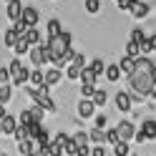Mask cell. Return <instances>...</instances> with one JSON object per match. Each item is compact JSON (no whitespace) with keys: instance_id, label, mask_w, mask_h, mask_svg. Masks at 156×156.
Returning <instances> with one entry per match:
<instances>
[{"instance_id":"29","label":"cell","mask_w":156,"mask_h":156,"mask_svg":"<svg viewBox=\"0 0 156 156\" xmlns=\"http://www.w3.org/2000/svg\"><path fill=\"white\" fill-rule=\"evenodd\" d=\"M141 53V48H139V43H133V41H129L126 43V55H131V58H136Z\"/></svg>"},{"instance_id":"36","label":"cell","mask_w":156,"mask_h":156,"mask_svg":"<svg viewBox=\"0 0 156 156\" xmlns=\"http://www.w3.org/2000/svg\"><path fill=\"white\" fill-rule=\"evenodd\" d=\"M68 141H71V136H68V133H58L55 139H53V144H58V146H61V149H63V146H66Z\"/></svg>"},{"instance_id":"25","label":"cell","mask_w":156,"mask_h":156,"mask_svg":"<svg viewBox=\"0 0 156 156\" xmlns=\"http://www.w3.org/2000/svg\"><path fill=\"white\" fill-rule=\"evenodd\" d=\"M96 78H98V76H96L88 66H86L83 71H81V81H83V83H93V86H96Z\"/></svg>"},{"instance_id":"20","label":"cell","mask_w":156,"mask_h":156,"mask_svg":"<svg viewBox=\"0 0 156 156\" xmlns=\"http://www.w3.org/2000/svg\"><path fill=\"white\" fill-rule=\"evenodd\" d=\"M113 156H131V144L129 141H119L113 149Z\"/></svg>"},{"instance_id":"19","label":"cell","mask_w":156,"mask_h":156,"mask_svg":"<svg viewBox=\"0 0 156 156\" xmlns=\"http://www.w3.org/2000/svg\"><path fill=\"white\" fill-rule=\"evenodd\" d=\"M73 141H76L78 149H86V146H91V136L86 133V131H78V133L73 136Z\"/></svg>"},{"instance_id":"12","label":"cell","mask_w":156,"mask_h":156,"mask_svg":"<svg viewBox=\"0 0 156 156\" xmlns=\"http://www.w3.org/2000/svg\"><path fill=\"white\" fill-rule=\"evenodd\" d=\"M121 73H123L121 66H119V63H111V66H106V73H103V76L108 78V83H116V81L121 78Z\"/></svg>"},{"instance_id":"22","label":"cell","mask_w":156,"mask_h":156,"mask_svg":"<svg viewBox=\"0 0 156 156\" xmlns=\"http://www.w3.org/2000/svg\"><path fill=\"white\" fill-rule=\"evenodd\" d=\"M25 38H28V43H30V45H41V33H38V28H28Z\"/></svg>"},{"instance_id":"28","label":"cell","mask_w":156,"mask_h":156,"mask_svg":"<svg viewBox=\"0 0 156 156\" xmlns=\"http://www.w3.org/2000/svg\"><path fill=\"white\" fill-rule=\"evenodd\" d=\"M10 96H13V91H10V83L0 86V103H8V101H10Z\"/></svg>"},{"instance_id":"15","label":"cell","mask_w":156,"mask_h":156,"mask_svg":"<svg viewBox=\"0 0 156 156\" xmlns=\"http://www.w3.org/2000/svg\"><path fill=\"white\" fill-rule=\"evenodd\" d=\"M30 48H33V45L28 43V38H25V35H20V38H18V43L13 45V51H15L18 55H28V53H30Z\"/></svg>"},{"instance_id":"11","label":"cell","mask_w":156,"mask_h":156,"mask_svg":"<svg viewBox=\"0 0 156 156\" xmlns=\"http://www.w3.org/2000/svg\"><path fill=\"white\" fill-rule=\"evenodd\" d=\"M149 10H151L149 3H141V0H136L133 8H131V15L136 18V20H139V18H146V15H149Z\"/></svg>"},{"instance_id":"37","label":"cell","mask_w":156,"mask_h":156,"mask_svg":"<svg viewBox=\"0 0 156 156\" xmlns=\"http://www.w3.org/2000/svg\"><path fill=\"white\" fill-rule=\"evenodd\" d=\"M18 121H20L23 126H28V123H33V116H30V108H28V111H23V113H20V119H18Z\"/></svg>"},{"instance_id":"13","label":"cell","mask_w":156,"mask_h":156,"mask_svg":"<svg viewBox=\"0 0 156 156\" xmlns=\"http://www.w3.org/2000/svg\"><path fill=\"white\" fill-rule=\"evenodd\" d=\"M61 68H58V66H53L51 68V71H48L45 73V86H48V88H51V86H55V83H61Z\"/></svg>"},{"instance_id":"8","label":"cell","mask_w":156,"mask_h":156,"mask_svg":"<svg viewBox=\"0 0 156 156\" xmlns=\"http://www.w3.org/2000/svg\"><path fill=\"white\" fill-rule=\"evenodd\" d=\"M23 3L20 0H8V5H5V13H8V18L10 20H20V15H23Z\"/></svg>"},{"instance_id":"16","label":"cell","mask_w":156,"mask_h":156,"mask_svg":"<svg viewBox=\"0 0 156 156\" xmlns=\"http://www.w3.org/2000/svg\"><path fill=\"white\" fill-rule=\"evenodd\" d=\"M0 129H3V133H15V129H18V121L13 119V116H10V113H8V116H5V119H3V121H0Z\"/></svg>"},{"instance_id":"3","label":"cell","mask_w":156,"mask_h":156,"mask_svg":"<svg viewBox=\"0 0 156 156\" xmlns=\"http://www.w3.org/2000/svg\"><path fill=\"white\" fill-rule=\"evenodd\" d=\"M28 98H30L33 103H38L41 108H45V111H55V103H53V98L48 96V88H28Z\"/></svg>"},{"instance_id":"4","label":"cell","mask_w":156,"mask_h":156,"mask_svg":"<svg viewBox=\"0 0 156 156\" xmlns=\"http://www.w3.org/2000/svg\"><path fill=\"white\" fill-rule=\"evenodd\" d=\"M8 71H10V83H15V86H23L28 78H30V71H28V68L23 66V61H20V58H13V61H10V68H8Z\"/></svg>"},{"instance_id":"2","label":"cell","mask_w":156,"mask_h":156,"mask_svg":"<svg viewBox=\"0 0 156 156\" xmlns=\"http://www.w3.org/2000/svg\"><path fill=\"white\" fill-rule=\"evenodd\" d=\"M45 45V53H48V61H51L53 66H66V53L71 51V33H61V35H55V38H48V43H43Z\"/></svg>"},{"instance_id":"18","label":"cell","mask_w":156,"mask_h":156,"mask_svg":"<svg viewBox=\"0 0 156 156\" xmlns=\"http://www.w3.org/2000/svg\"><path fill=\"white\" fill-rule=\"evenodd\" d=\"M141 131L149 136V141H151V139H156V121H154V119H146V121L141 123Z\"/></svg>"},{"instance_id":"38","label":"cell","mask_w":156,"mask_h":156,"mask_svg":"<svg viewBox=\"0 0 156 156\" xmlns=\"http://www.w3.org/2000/svg\"><path fill=\"white\" fill-rule=\"evenodd\" d=\"M5 83H10V71L8 68H0V86H5Z\"/></svg>"},{"instance_id":"27","label":"cell","mask_w":156,"mask_h":156,"mask_svg":"<svg viewBox=\"0 0 156 156\" xmlns=\"http://www.w3.org/2000/svg\"><path fill=\"white\" fill-rule=\"evenodd\" d=\"M91 71H93L96 76H103V73H106V63L101 61V58H96V61L91 63Z\"/></svg>"},{"instance_id":"10","label":"cell","mask_w":156,"mask_h":156,"mask_svg":"<svg viewBox=\"0 0 156 156\" xmlns=\"http://www.w3.org/2000/svg\"><path fill=\"white\" fill-rule=\"evenodd\" d=\"M20 20L28 25V28H35L38 25V10H35V8H23V15H20Z\"/></svg>"},{"instance_id":"5","label":"cell","mask_w":156,"mask_h":156,"mask_svg":"<svg viewBox=\"0 0 156 156\" xmlns=\"http://www.w3.org/2000/svg\"><path fill=\"white\" fill-rule=\"evenodd\" d=\"M30 63H33L35 68H41V66H45V63H51V61H48V53H45V45H43V43L30 48Z\"/></svg>"},{"instance_id":"7","label":"cell","mask_w":156,"mask_h":156,"mask_svg":"<svg viewBox=\"0 0 156 156\" xmlns=\"http://www.w3.org/2000/svg\"><path fill=\"white\" fill-rule=\"evenodd\" d=\"M116 108H119L121 113H129V111L133 108V101H131V93H129V91L116 93Z\"/></svg>"},{"instance_id":"41","label":"cell","mask_w":156,"mask_h":156,"mask_svg":"<svg viewBox=\"0 0 156 156\" xmlns=\"http://www.w3.org/2000/svg\"><path fill=\"white\" fill-rule=\"evenodd\" d=\"M133 139H136V144H149V136H146L144 131H136V136H133Z\"/></svg>"},{"instance_id":"24","label":"cell","mask_w":156,"mask_h":156,"mask_svg":"<svg viewBox=\"0 0 156 156\" xmlns=\"http://www.w3.org/2000/svg\"><path fill=\"white\" fill-rule=\"evenodd\" d=\"M18 38H20V33H18L15 28H10V30H5V45H8V48H13V45L18 43Z\"/></svg>"},{"instance_id":"42","label":"cell","mask_w":156,"mask_h":156,"mask_svg":"<svg viewBox=\"0 0 156 156\" xmlns=\"http://www.w3.org/2000/svg\"><path fill=\"white\" fill-rule=\"evenodd\" d=\"M146 43H149V51L154 53L156 51V35H149V38H146Z\"/></svg>"},{"instance_id":"50","label":"cell","mask_w":156,"mask_h":156,"mask_svg":"<svg viewBox=\"0 0 156 156\" xmlns=\"http://www.w3.org/2000/svg\"><path fill=\"white\" fill-rule=\"evenodd\" d=\"M3 156H5V154H3Z\"/></svg>"},{"instance_id":"39","label":"cell","mask_w":156,"mask_h":156,"mask_svg":"<svg viewBox=\"0 0 156 156\" xmlns=\"http://www.w3.org/2000/svg\"><path fill=\"white\" fill-rule=\"evenodd\" d=\"M93 126H96V129H106V126H108V119H106V116H96Z\"/></svg>"},{"instance_id":"21","label":"cell","mask_w":156,"mask_h":156,"mask_svg":"<svg viewBox=\"0 0 156 156\" xmlns=\"http://www.w3.org/2000/svg\"><path fill=\"white\" fill-rule=\"evenodd\" d=\"M81 71H83L81 66H76V63H68V68H66V76H68V81H76V78H81Z\"/></svg>"},{"instance_id":"43","label":"cell","mask_w":156,"mask_h":156,"mask_svg":"<svg viewBox=\"0 0 156 156\" xmlns=\"http://www.w3.org/2000/svg\"><path fill=\"white\" fill-rule=\"evenodd\" d=\"M91 156H106L103 146H93V149H91Z\"/></svg>"},{"instance_id":"32","label":"cell","mask_w":156,"mask_h":156,"mask_svg":"<svg viewBox=\"0 0 156 156\" xmlns=\"http://www.w3.org/2000/svg\"><path fill=\"white\" fill-rule=\"evenodd\" d=\"M43 113H45V108H41L38 103L30 106V116H33V121H43Z\"/></svg>"},{"instance_id":"23","label":"cell","mask_w":156,"mask_h":156,"mask_svg":"<svg viewBox=\"0 0 156 156\" xmlns=\"http://www.w3.org/2000/svg\"><path fill=\"white\" fill-rule=\"evenodd\" d=\"M45 30H48V38H55V35H61V33H63V30H61V23H58V20H48Z\"/></svg>"},{"instance_id":"14","label":"cell","mask_w":156,"mask_h":156,"mask_svg":"<svg viewBox=\"0 0 156 156\" xmlns=\"http://www.w3.org/2000/svg\"><path fill=\"white\" fill-rule=\"evenodd\" d=\"M35 88H48L45 86V73H41V68H35V71H30V78H28Z\"/></svg>"},{"instance_id":"6","label":"cell","mask_w":156,"mask_h":156,"mask_svg":"<svg viewBox=\"0 0 156 156\" xmlns=\"http://www.w3.org/2000/svg\"><path fill=\"white\" fill-rule=\"evenodd\" d=\"M116 131H119L121 141H131L133 136H136V126L131 121H119V123H116Z\"/></svg>"},{"instance_id":"26","label":"cell","mask_w":156,"mask_h":156,"mask_svg":"<svg viewBox=\"0 0 156 156\" xmlns=\"http://www.w3.org/2000/svg\"><path fill=\"white\" fill-rule=\"evenodd\" d=\"M88 136H91V141H96V144H103V141H106V131H103V129H96V126L91 129Z\"/></svg>"},{"instance_id":"45","label":"cell","mask_w":156,"mask_h":156,"mask_svg":"<svg viewBox=\"0 0 156 156\" xmlns=\"http://www.w3.org/2000/svg\"><path fill=\"white\" fill-rule=\"evenodd\" d=\"M149 96H151V98H156V81L151 83V91H149Z\"/></svg>"},{"instance_id":"49","label":"cell","mask_w":156,"mask_h":156,"mask_svg":"<svg viewBox=\"0 0 156 156\" xmlns=\"http://www.w3.org/2000/svg\"><path fill=\"white\" fill-rule=\"evenodd\" d=\"M0 156H3V154H0Z\"/></svg>"},{"instance_id":"44","label":"cell","mask_w":156,"mask_h":156,"mask_svg":"<svg viewBox=\"0 0 156 156\" xmlns=\"http://www.w3.org/2000/svg\"><path fill=\"white\" fill-rule=\"evenodd\" d=\"M5 116H8V111H5V103H0V121H3Z\"/></svg>"},{"instance_id":"17","label":"cell","mask_w":156,"mask_h":156,"mask_svg":"<svg viewBox=\"0 0 156 156\" xmlns=\"http://www.w3.org/2000/svg\"><path fill=\"white\" fill-rule=\"evenodd\" d=\"M119 66H121V71H123L126 76H131V73H133V68H136V58H131V55H123Z\"/></svg>"},{"instance_id":"47","label":"cell","mask_w":156,"mask_h":156,"mask_svg":"<svg viewBox=\"0 0 156 156\" xmlns=\"http://www.w3.org/2000/svg\"><path fill=\"white\" fill-rule=\"evenodd\" d=\"M3 3H8V0H3Z\"/></svg>"},{"instance_id":"30","label":"cell","mask_w":156,"mask_h":156,"mask_svg":"<svg viewBox=\"0 0 156 156\" xmlns=\"http://www.w3.org/2000/svg\"><path fill=\"white\" fill-rule=\"evenodd\" d=\"M121 141V136H119V131H116V129H108V131H106V144H119Z\"/></svg>"},{"instance_id":"1","label":"cell","mask_w":156,"mask_h":156,"mask_svg":"<svg viewBox=\"0 0 156 156\" xmlns=\"http://www.w3.org/2000/svg\"><path fill=\"white\" fill-rule=\"evenodd\" d=\"M156 81V66L149 55L136 58V68L129 76V93H133L136 98H144L151 91V83Z\"/></svg>"},{"instance_id":"34","label":"cell","mask_w":156,"mask_h":156,"mask_svg":"<svg viewBox=\"0 0 156 156\" xmlns=\"http://www.w3.org/2000/svg\"><path fill=\"white\" fill-rule=\"evenodd\" d=\"M81 93H83V98H93L96 86H93V83H83V86H81Z\"/></svg>"},{"instance_id":"31","label":"cell","mask_w":156,"mask_h":156,"mask_svg":"<svg viewBox=\"0 0 156 156\" xmlns=\"http://www.w3.org/2000/svg\"><path fill=\"white\" fill-rule=\"evenodd\" d=\"M131 41H133V43H139V45H141V43L146 41V33L141 30V28H133V30H131Z\"/></svg>"},{"instance_id":"35","label":"cell","mask_w":156,"mask_h":156,"mask_svg":"<svg viewBox=\"0 0 156 156\" xmlns=\"http://www.w3.org/2000/svg\"><path fill=\"white\" fill-rule=\"evenodd\" d=\"M106 101H108L106 91H96V93H93V103H96V106H106Z\"/></svg>"},{"instance_id":"40","label":"cell","mask_w":156,"mask_h":156,"mask_svg":"<svg viewBox=\"0 0 156 156\" xmlns=\"http://www.w3.org/2000/svg\"><path fill=\"white\" fill-rule=\"evenodd\" d=\"M133 3H136V0H119V8H121V10H129V13H131Z\"/></svg>"},{"instance_id":"33","label":"cell","mask_w":156,"mask_h":156,"mask_svg":"<svg viewBox=\"0 0 156 156\" xmlns=\"http://www.w3.org/2000/svg\"><path fill=\"white\" fill-rule=\"evenodd\" d=\"M86 10H88L91 15H96L101 10V0H86Z\"/></svg>"},{"instance_id":"9","label":"cell","mask_w":156,"mask_h":156,"mask_svg":"<svg viewBox=\"0 0 156 156\" xmlns=\"http://www.w3.org/2000/svg\"><path fill=\"white\" fill-rule=\"evenodd\" d=\"M93 113H96L93 98H81V103H78V116H81V119H91Z\"/></svg>"},{"instance_id":"48","label":"cell","mask_w":156,"mask_h":156,"mask_svg":"<svg viewBox=\"0 0 156 156\" xmlns=\"http://www.w3.org/2000/svg\"><path fill=\"white\" fill-rule=\"evenodd\" d=\"M116 3H119V0H116Z\"/></svg>"},{"instance_id":"46","label":"cell","mask_w":156,"mask_h":156,"mask_svg":"<svg viewBox=\"0 0 156 156\" xmlns=\"http://www.w3.org/2000/svg\"><path fill=\"white\" fill-rule=\"evenodd\" d=\"M25 156H38V154H25Z\"/></svg>"}]
</instances>
